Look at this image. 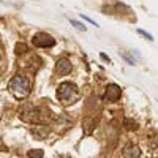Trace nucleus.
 <instances>
[{"instance_id":"1","label":"nucleus","mask_w":158,"mask_h":158,"mask_svg":"<svg viewBox=\"0 0 158 158\" xmlns=\"http://www.w3.org/2000/svg\"><path fill=\"white\" fill-rule=\"evenodd\" d=\"M8 90L15 98L22 100L25 97H29V94H30V81L24 74L18 73L16 76L11 77V81L8 84Z\"/></svg>"},{"instance_id":"2","label":"nucleus","mask_w":158,"mask_h":158,"mask_svg":"<svg viewBox=\"0 0 158 158\" xmlns=\"http://www.w3.org/2000/svg\"><path fill=\"white\" fill-rule=\"evenodd\" d=\"M57 98L62 104H73L79 98V89L73 82H62L57 87Z\"/></svg>"},{"instance_id":"3","label":"nucleus","mask_w":158,"mask_h":158,"mask_svg":"<svg viewBox=\"0 0 158 158\" xmlns=\"http://www.w3.org/2000/svg\"><path fill=\"white\" fill-rule=\"evenodd\" d=\"M32 41L36 48H52L56 44V38H52L51 35H48L44 32H40L33 36Z\"/></svg>"},{"instance_id":"4","label":"nucleus","mask_w":158,"mask_h":158,"mask_svg":"<svg viewBox=\"0 0 158 158\" xmlns=\"http://www.w3.org/2000/svg\"><path fill=\"white\" fill-rule=\"evenodd\" d=\"M120 95H122V90L117 84H108L106 85V90H104V100L106 101L114 103L120 98Z\"/></svg>"},{"instance_id":"5","label":"nucleus","mask_w":158,"mask_h":158,"mask_svg":"<svg viewBox=\"0 0 158 158\" xmlns=\"http://www.w3.org/2000/svg\"><path fill=\"white\" fill-rule=\"evenodd\" d=\"M71 62L67 57H62L56 63V76H67L71 71Z\"/></svg>"},{"instance_id":"6","label":"nucleus","mask_w":158,"mask_h":158,"mask_svg":"<svg viewBox=\"0 0 158 158\" xmlns=\"http://www.w3.org/2000/svg\"><path fill=\"white\" fill-rule=\"evenodd\" d=\"M123 156L125 158H139L141 156V149L136 144H128L123 147Z\"/></svg>"},{"instance_id":"7","label":"nucleus","mask_w":158,"mask_h":158,"mask_svg":"<svg viewBox=\"0 0 158 158\" xmlns=\"http://www.w3.org/2000/svg\"><path fill=\"white\" fill-rule=\"evenodd\" d=\"M27 155H29V158H43L44 152L41 149H32V150H29Z\"/></svg>"},{"instance_id":"8","label":"nucleus","mask_w":158,"mask_h":158,"mask_svg":"<svg viewBox=\"0 0 158 158\" xmlns=\"http://www.w3.org/2000/svg\"><path fill=\"white\" fill-rule=\"evenodd\" d=\"M123 125H125V128L130 130V131H131V130H138V123H136L135 120H131V118H128V117L123 120Z\"/></svg>"},{"instance_id":"9","label":"nucleus","mask_w":158,"mask_h":158,"mask_svg":"<svg viewBox=\"0 0 158 158\" xmlns=\"http://www.w3.org/2000/svg\"><path fill=\"white\" fill-rule=\"evenodd\" d=\"M15 49H16L15 52H16V54H18V56H22V54H25V52H27V51H29V48H27V44H24V43H18Z\"/></svg>"},{"instance_id":"10","label":"nucleus","mask_w":158,"mask_h":158,"mask_svg":"<svg viewBox=\"0 0 158 158\" xmlns=\"http://www.w3.org/2000/svg\"><path fill=\"white\" fill-rule=\"evenodd\" d=\"M70 24L71 25H74V27L77 29V30H82V32H85L87 30V27L82 24V22H79V21H74V19H70Z\"/></svg>"},{"instance_id":"11","label":"nucleus","mask_w":158,"mask_h":158,"mask_svg":"<svg viewBox=\"0 0 158 158\" xmlns=\"http://www.w3.org/2000/svg\"><path fill=\"white\" fill-rule=\"evenodd\" d=\"M138 33L139 35H142V36H146L147 40H149V41H153V36L149 33V32H146V30H142V29H138Z\"/></svg>"},{"instance_id":"12","label":"nucleus","mask_w":158,"mask_h":158,"mask_svg":"<svg viewBox=\"0 0 158 158\" xmlns=\"http://www.w3.org/2000/svg\"><path fill=\"white\" fill-rule=\"evenodd\" d=\"M100 57H101V60H104V62H108V63H111V59L106 56V54H103V52H101V54H100Z\"/></svg>"},{"instance_id":"13","label":"nucleus","mask_w":158,"mask_h":158,"mask_svg":"<svg viewBox=\"0 0 158 158\" xmlns=\"http://www.w3.org/2000/svg\"><path fill=\"white\" fill-rule=\"evenodd\" d=\"M82 19H85L87 22H90V24H94V25H95V27H98V24H97V22H95L94 19H90V18H87V16H82Z\"/></svg>"}]
</instances>
